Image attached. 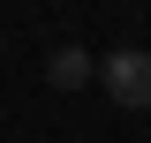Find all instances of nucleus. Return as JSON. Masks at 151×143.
<instances>
[{
    "mask_svg": "<svg viewBox=\"0 0 151 143\" xmlns=\"http://www.w3.org/2000/svg\"><path fill=\"white\" fill-rule=\"evenodd\" d=\"M98 83H106V98H113V106L144 113V106H151V53H136V45L106 53V60H98Z\"/></svg>",
    "mask_w": 151,
    "mask_h": 143,
    "instance_id": "f257e3e1",
    "label": "nucleus"
},
{
    "mask_svg": "<svg viewBox=\"0 0 151 143\" xmlns=\"http://www.w3.org/2000/svg\"><path fill=\"white\" fill-rule=\"evenodd\" d=\"M91 75H98V60L83 53V45H53V53H45V83L53 90H83Z\"/></svg>",
    "mask_w": 151,
    "mask_h": 143,
    "instance_id": "f03ea898",
    "label": "nucleus"
}]
</instances>
